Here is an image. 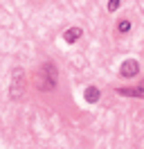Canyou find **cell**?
I'll use <instances>...</instances> for the list:
<instances>
[{
  "label": "cell",
  "mask_w": 144,
  "mask_h": 149,
  "mask_svg": "<svg viewBox=\"0 0 144 149\" xmlns=\"http://www.w3.org/2000/svg\"><path fill=\"white\" fill-rule=\"evenodd\" d=\"M34 84H36L38 91H54V88H56V65L50 63V61H45V63L41 65V70L36 72Z\"/></svg>",
  "instance_id": "6da1fadb"
},
{
  "label": "cell",
  "mask_w": 144,
  "mask_h": 149,
  "mask_svg": "<svg viewBox=\"0 0 144 149\" xmlns=\"http://www.w3.org/2000/svg\"><path fill=\"white\" fill-rule=\"evenodd\" d=\"M25 91V70L23 68H14L11 70V81H9V97L18 100Z\"/></svg>",
  "instance_id": "7a4b0ae2"
},
{
  "label": "cell",
  "mask_w": 144,
  "mask_h": 149,
  "mask_svg": "<svg viewBox=\"0 0 144 149\" xmlns=\"http://www.w3.org/2000/svg\"><path fill=\"white\" fill-rule=\"evenodd\" d=\"M119 74H122V77H128V79H131V77H137V74H140V63H137L135 59H126L124 63L119 65Z\"/></svg>",
  "instance_id": "3957f363"
},
{
  "label": "cell",
  "mask_w": 144,
  "mask_h": 149,
  "mask_svg": "<svg viewBox=\"0 0 144 149\" xmlns=\"http://www.w3.org/2000/svg\"><path fill=\"white\" fill-rule=\"evenodd\" d=\"M115 93H119L122 97H142L144 100V86H140V88H117Z\"/></svg>",
  "instance_id": "277c9868"
},
{
  "label": "cell",
  "mask_w": 144,
  "mask_h": 149,
  "mask_svg": "<svg viewBox=\"0 0 144 149\" xmlns=\"http://www.w3.org/2000/svg\"><path fill=\"white\" fill-rule=\"evenodd\" d=\"M86 102H90V104H95V102H99V97H101V93H99V88L97 86H88L86 88Z\"/></svg>",
  "instance_id": "5b68a950"
},
{
  "label": "cell",
  "mask_w": 144,
  "mask_h": 149,
  "mask_svg": "<svg viewBox=\"0 0 144 149\" xmlns=\"http://www.w3.org/2000/svg\"><path fill=\"white\" fill-rule=\"evenodd\" d=\"M81 34H83V29H81V27H72V29H68V32L63 34V38H65L68 43H74V41H79Z\"/></svg>",
  "instance_id": "8992f818"
},
{
  "label": "cell",
  "mask_w": 144,
  "mask_h": 149,
  "mask_svg": "<svg viewBox=\"0 0 144 149\" xmlns=\"http://www.w3.org/2000/svg\"><path fill=\"white\" fill-rule=\"evenodd\" d=\"M117 32H119V34H128V32H131V20H119V23H117Z\"/></svg>",
  "instance_id": "52a82bcc"
},
{
  "label": "cell",
  "mask_w": 144,
  "mask_h": 149,
  "mask_svg": "<svg viewBox=\"0 0 144 149\" xmlns=\"http://www.w3.org/2000/svg\"><path fill=\"white\" fill-rule=\"evenodd\" d=\"M119 9V0H110L108 2V11H117Z\"/></svg>",
  "instance_id": "ba28073f"
}]
</instances>
